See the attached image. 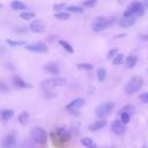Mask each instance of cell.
I'll use <instances>...</instances> for the list:
<instances>
[{
    "label": "cell",
    "instance_id": "obj_24",
    "mask_svg": "<svg viewBox=\"0 0 148 148\" xmlns=\"http://www.w3.org/2000/svg\"><path fill=\"white\" fill-rule=\"evenodd\" d=\"M54 17L60 20V21H65V20L69 18V13H67V12H59V13L54 14Z\"/></svg>",
    "mask_w": 148,
    "mask_h": 148
},
{
    "label": "cell",
    "instance_id": "obj_38",
    "mask_svg": "<svg viewBox=\"0 0 148 148\" xmlns=\"http://www.w3.org/2000/svg\"><path fill=\"white\" fill-rule=\"evenodd\" d=\"M27 30H28L27 27H17V29H15L16 32H25Z\"/></svg>",
    "mask_w": 148,
    "mask_h": 148
},
{
    "label": "cell",
    "instance_id": "obj_33",
    "mask_svg": "<svg viewBox=\"0 0 148 148\" xmlns=\"http://www.w3.org/2000/svg\"><path fill=\"white\" fill-rule=\"evenodd\" d=\"M139 99H140L142 103H146V104H148V91L140 94V95H139Z\"/></svg>",
    "mask_w": 148,
    "mask_h": 148
},
{
    "label": "cell",
    "instance_id": "obj_40",
    "mask_svg": "<svg viewBox=\"0 0 148 148\" xmlns=\"http://www.w3.org/2000/svg\"><path fill=\"white\" fill-rule=\"evenodd\" d=\"M141 39H148V36H142Z\"/></svg>",
    "mask_w": 148,
    "mask_h": 148
},
{
    "label": "cell",
    "instance_id": "obj_5",
    "mask_svg": "<svg viewBox=\"0 0 148 148\" xmlns=\"http://www.w3.org/2000/svg\"><path fill=\"white\" fill-rule=\"evenodd\" d=\"M31 138L34 139V141H36L39 145H44L47 140V135L46 132L43 127H34L31 130Z\"/></svg>",
    "mask_w": 148,
    "mask_h": 148
},
{
    "label": "cell",
    "instance_id": "obj_28",
    "mask_svg": "<svg viewBox=\"0 0 148 148\" xmlns=\"http://www.w3.org/2000/svg\"><path fill=\"white\" fill-rule=\"evenodd\" d=\"M123 60H124V54H123V53H118V54L112 59V62H113V65H120V64L123 62Z\"/></svg>",
    "mask_w": 148,
    "mask_h": 148
},
{
    "label": "cell",
    "instance_id": "obj_20",
    "mask_svg": "<svg viewBox=\"0 0 148 148\" xmlns=\"http://www.w3.org/2000/svg\"><path fill=\"white\" fill-rule=\"evenodd\" d=\"M0 116L3 120H8L14 116V111L10 110V109H3V110L0 111Z\"/></svg>",
    "mask_w": 148,
    "mask_h": 148
},
{
    "label": "cell",
    "instance_id": "obj_17",
    "mask_svg": "<svg viewBox=\"0 0 148 148\" xmlns=\"http://www.w3.org/2000/svg\"><path fill=\"white\" fill-rule=\"evenodd\" d=\"M81 143H82L86 148H97L96 142H95L91 138H88V136L82 138V139H81Z\"/></svg>",
    "mask_w": 148,
    "mask_h": 148
},
{
    "label": "cell",
    "instance_id": "obj_36",
    "mask_svg": "<svg viewBox=\"0 0 148 148\" xmlns=\"http://www.w3.org/2000/svg\"><path fill=\"white\" fill-rule=\"evenodd\" d=\"M95 3H96V1H95V0H88V1H83V3H82V5H83L84 7H92Z\"/></svg>",
    "mask_w": 148,
    "mask_h": 148
},
{
    "label": "cell",
    "instance_id": "obj_1",
    "mask_svg": "<svg viewBox=\"0 0 148 148\" xmlns=\"http://www.w3.org/2000/svg\"><path fill=\"white\" fill-rule=\"evenodd\" d=\"M143 86V79L141 76H133L125 86L124 90L126 94L131 95V94H134L138 90L141 89V87Z\"/></svg>",
    "mask_w": 148,
    "mask_h": 148
},
{
    "label": "cell",
    "instance_id": "obj_19",
    "mask_svg": "<svg viewBox=\"0 0 148 148\" xmlns=\"http://www.w3.org/2000/svg\"><path fill=\"white\" fill-rule=\"evenodd\" d=\"M17 120H18V123H20L21 125L25 126V125L28 124V121H29V113H28L27 111H23V112H21V113L18 114V118H17Z\"/></svg>",
    "mask_w": 148,
    "mask_h": 148
},
{
    "label": "cell",
    "instance_id": "obj_26",
    "mask_svg": "<svg viewBox=\"0 0 148 148\" xmlns=\"http://www.w3.org/2000/svg\"><path fill=\"white\" fill-rule=\"evenodd\" d=\"M83 8L79 6H68L67 7V13H83Z\"/></svg>",
    "mask_w": 148,
    "mask_h": 148
},
{
    "label": "cell",
    "instance_id": "obj_25",
    "mask_svg": "<svg viewBox=\"0 0 148 148\" xmlns=\"http://www.w3.org/2000/svg\"><path fill=\"white\" fill-rule=\"evenodd\" d=\"M20 16H21V18H23V20H31V18H34V17L36 16V14H35L34 12H22V13L20 14Z\"/></svg>",
    "mask_w": 148,
    "mask_h": 148
},
{
    "label": "cell",
    "instance_id": "obj_12",
    "mask_svg": "<svg viewBox=\"0 0 148 148\" xmlns=\"http://www.w3.org/2000/svg\"><path fill=\"white\" fill-rule=\"evenodd\" d=\"M135 23L134 16H123V18L119 21V24L121 28H130Z\"/></svg>",
    "mask_w": 148,
    "mask_h": 148
},
{
    "label": "cell",
    "instance_id": "obj_7",
    "mask_svg": "<svg viewBox=\"0 0 148 148\" xmlns=\"http://www.w3.org/2000/svg\"><path fill=\"white\" fill-rule=\"evenodd\" d=\"M27 50L29 51H32V52H39V53H43V52H46L47 51V46L45 43L43 42H34L31 44H27L24 46Z\"/></svg>",
    "mask_w": 148,
    "mask_h": 148
},
{
    "label": "cell",
    "instance_id": "obj_4",
    "mask_svg": "<svg viewBox=\"0 0 148 148\" xmlns=\"http://www.w3.org/2000/svg\"><path fill=\"white\" fill-rule=\"evenodd\" d=\"M113 108H114V104L112 102H105L96 108V116L101 119H104L111 113Z\"/></svg>",
    "mask_w": 148,
    "mask_h": 148
},
{
    "label": "cell",
    "instance_id": "obj_8",
    "mask_svg": "<svg viewBox=\"0 0 148 148\" xmlns=\"http://www.w3.org/2000/svg\"><path fill=\"white\" fill-rule=\"evenodd\" d=\"M15 146H16V136L14 133H10L3 138L0 148H15Z\"/></svg>",
    "mask_w": 148,
    "mask_h": 148
},
{
    "label": "cell",
    "instance_id": "obj_39",
    "mask_svg": "<svg viewBox=\"0 0 148 148\" xmlns=\"http://www.w3.org/2000/svg\"><path fill=\"white\" fill-rule=\"evenodd\" d=\"M142 5L145 6V8H146V7H148V1H143V3H142Z\"/></svg>",
    "mask_w": 148,
    "mask_h": 148
},
{
    "label": "cell",
    "instance_id": "obj_14",
    "mask_svg": "<svg viewBox=\"0 0 148 148\" xmlns=\"http://www.w3.org/2000/svg\"><path fill=\"white\" fill-rule=\"evenodd\" d=\"M138 62V57L135 54H130L126 59H125V65L127 68H133Z\"/></svg>",
    "mask_w": 148,
    "mask_h": 148
},
{
    "label": "cell",
    "instance_id": "obj_3",
    "mask_svg": "<svg viewBox=\"0 0 148 148\" xmlns=\"http://www.w3.org/2000/svg\"><path fill=\"white\" fill-rule=\"evenodd\" d=\"M111 23H112V20H110L108 17H104V16H98L92 21L91 28H92L94 31L99 32V31H103L106 28H109L111 25Z\"/></svg>",
    "mask_w": 148,
    "mask_h": 148
},
{
    "label": "cell",
    "instance_id": "obj_10",
    "mask_svg": "<svg viewBox=\"0 0 148 148\" xmlns=\"http://www.w3.org/2000/svg\"><path fill=\"white\" fill-rule=\"evenodd\" d=\"M111 131H112L114 134L120 135V134L125 133L126 127H125V125H124L120 120H117V119H116V120H113L112 124H111Z\"/></svg>",
    "mask_w": 148,
    "mask_h": 148
},
{
    "label": "cell",
    "instance_id": "obj_15",
    "mask_svg": "<svg viewBox=\"0 0 148 148\" xmlns=\"http://www.w3.org/2000/svg\"><path fill=\"white\" fill-rule=\"evenodd\" d=\"M44 69L47 71V72H50L51 74H59V72H60V67L57 64H54V62H50V64L45 65L44 66Z\"/></svg>",
    "mask_w": 148,
    "mask_h": 148
},
{
    "label": "cell",
    "instance_id": "obj_29",
    "mask_svg": "<svg viewBox=\"0 0 148 148\" xmlns=\"http://www.w3.org/2000/svg\"><path fill=\"white\" fill-rule=\"evenodd\" d=\"M53 82H54V86H56V87H58V86H64V84L66 83V79L56 76V77H53Z\"/></svg>",
    "mask_w": 148,
    "mask_h": 148
},
{
    "label": "cell",
    "instance_id": "obj_41",
    "mask_svg": "<svg viewBox=\"0 0 148 148\" xmlns=\"http://www.w3.org/2000/svg\"><path fill=\"white\" fill-rule=\"evenodd\" d=\"M1 7H2V6H1V5H0V8H1Z\"/></svg>",
    "mask_w": 148,
    "mask_h": 148
},
{
    "label": "cell",
    "instance_id": "obj_21",
    "mask_svg": "<svg viewBox=\"0 0 148 148\" xmlns=\"http://www.w3.org/2000/svg\"><path fill=\"white\" fill-rule=\"evenodd\" d=\"M10 6H12V8H13L14 10H22V9H25V8H27L25 3H23L22 1H18V0L12 1Z\"/></svg>",
    "mask_w": 148,
    "mask_h": 148
},
{
    "label": "cell",
    "instance_id": "obj_2",
    "mask_svg": "<svg viewBox=\"0 0 148 148\" xmlns=\"http://www.w3.org/2000/svg\"><path fill=\"white\" fill-rule=\"evenodd\" d=\"M51 135H52V140H53L54 145H57V146H60V145L62 146L64 143H66L69 140V133L64 127L57 128L56 132H53Z\"/></svg>",
    "mask_w": 148,
    "mask_h": 148
},
{
    "label": "cell",
    "instance_id": "obj_9",
    "mask_svg": "<svg viewBox=\"0 0 148 148\" xmlns=\"http://www.w3.org/2000/svg\"><path fill=\"white\" fill-rule=\"evenodd\" d=\"M83 105H84V99L83 98H75L66 105V110L69 111V112H74V111L80 110Z\"/></svg>",
    "mask_w": 148,
    "mask_h": 148
},
{
    "label": "cell",
    "instance_id": "obj_34",
    "mask_svg": "<svg viewBox=\"0 0 148 148\" xmlns=\"http://www.w3.org/2000/svg\"><path fill=\"white\" fill-rule=\"evenodd\" d=\"M118 54V49H112V50H110L109 52H108V59H113Z\"/></svg>",
    "mask_w": 148,
    "mask_h": 148
},
{
    "label": "cell",
    "instance_id": "obj_31",
    "mask_svg": "<svg viewBox=\"0 0 148 148\" xmlns=\"http://www.w3.org/2000/svg\"><path fill=\"white\" fill-rule=\"evenodd\" d=\"M92 65L88 64V62H82V64H77V68L80 69H86V71H91L92 69Z\"/></svg>",
    "mask_w": 148,
    "mask_h": 148
},
{
    "label": "cell",
    "instance_id": "obj_18",
    "mask_svg": "<svg viewBox=\"0 0 148 148\" xmlns=\"http://www.w3.org/2000/svg\"><path fill=\"white\" fill-rule=\"evenodd\" d=\"M40 86H42V88H43L45 91L51 90L53 87H56V86H54V82H53V77H52V79L43 80V81H42V83H40Z\"/></svg>",
    "mask_w": 148,
    "mask_h": 148
},
{
    "label": "cell",
    "instance_id": "obj_13",
    "mask_svg": "<svg viewBox=\"0 0 148 148\" xmlns=\"http://www.w3.org/2000/svg\"><path fill=\"white\" fill-rule=\"evenodd\" d=\"M13 83H14V86L16 88H30L31 87V84H29L28 82H25L20 76H14L13 77Z\"/></svg>",
    "mask_w": 148,
    "mask_h": 148
},
{
    "label": "cell",
    "instance_id": "obj_16",
    "mask_svg": "<svg viewBox=\"0 0 148 148\" xmlns=\"http://www.w3.org/2000/svg\"><path fill=\"white\" fill-rule=\"evenodd\" d=\"M105 124H106V121L103 120V119H101V120H96V121H94L92 124L89 125V130L92 131V132H94V131H98V130H101L102 127H104Z\"/></svg>",
    "mask_w": 148,
    "mask_h": 148
},
{
    "label": "cell",
    "instance_id": "obj_23",
    "mask_svg": "<svg viewBox=\"0 0 148 148\" xmlns=\"http://www.w3.org/2000/svg\"><path fill=\"white\" fill-rule=\"evenodd\" d=\"M96 76H97V80L99 81V82H102V81H104V79L106 77V71L104 69V68H98L97 69V72H96Z\"/></svg>",
    "mask_w": 148,
    "mask_h": 148
},
{
    "label": "cell",
    "instance_id": "obj_6",
    "mask_svg": "<svg viewBox=\"0 0 148 148\" xmlns=\"http://www.w3.org/2000/svg\"><path fill=\"white\" fill-rule=\"evenodd\" d=\"M125 13H127V14L134 16V17H136V16H142V15L145 14V6L142 5V2H138V1L132 2V3L127 7V9H126Z\"/></svg>",
    "mask_w": 148,
    "mask_h": 148
},
{
    "label": "cell",
    "instance_id": "obj_27",
    "mask_svg": "<svg viewBox=\"0 0 148 148\" xmlns=\"http://www.w3.org/2000/svg\"><path fill=\"white\" fill-rule=\"evenodd\" d=\"M6 43L9 44L10 46H18V45H24V40H13V39H6Z\"/></svg>",
    "mask_w": 148,
    "mask_h": 148
},
{
    "label": "cell",
    "instance_id": "obj_35",
    "mask_svg": "<svg viewBox=\"0 0 148 148\" xmlns=\"http://www.w3.org/2000/svg\"><path fill=\"white\" fill-rule=\"evenodd\" d=\"M65 7H66V3H65V2H60V3L53 5V9H54V10H58V13H59L60 9H64Z\"/></svg>",
    "mask_w": 148,
    "mask_h": 148
},
{
    "label": "cell",
    "instance_id": "obj_37",
    "mask_svg": "<svg viewBox=\"0 0 148 148\" xmlns=\"http://www.w3.org/2000/svg\"><path fill=\"white\" fill-rule=\"evenodd\" d=\"M0 91H3V92L8 91V87H7V84H6V83L0 82Z\"/></svg>",
    "mask_w": 148,
    "mask_h": 148
},
{
    "label": "cell",
    "instance_id": "obj_32",
    "mask_svg": "<svg viewBox=\"0 0 148 148\" xmlns=\"http://www.w3.org/2000/svg\"><path fill=\"white\" fill-rule=\"evenodd\" d=\"M121 112H126V113H128L130 116H132V114L134 113V108H133L132 105L127 104V105H125V106L121 109Z\"/></svg>",
    "mask_w": 148,
    "mask_h": 148
},
{
    "label": "cell",
    "instance_id": "obj_30",
    "mask_svg": "<svg viewBox=\"0 0 148 148\" xmlns=\"http://www.w3.org/2000/svg\"><path fill=\"white\" fill-rule=\"evenodd\" d=\"M130 119H131V116L128 114V113H126V112H121L120 113V121L125 125V124H127V123H130Z\"/></svg>",
    "mask_w": 148,
    "mask_h": 148
},
{
    "label": "cell",
    "instance_id": "obj_22",
    "mask_svg": "<svg viewBox=\"0 0 148 148\" xmlns=\"http://www.w3.org/2000/svg\"><path fill=\"white\" fill-rule=\"evenodd\" d=\"M59 44H60V45H61V46H62V47H64L68 53H73V52H74L73 46H72L68 42H66V40H64V39H60V40H59Z\"/></svg>",
    "mask_w": 148,
    "mask_h": 148
},
{
    "label": "cell",
    "instance_id": "obj_11",
    "mask_svg": "<svg viewBox=\"0 0 148 148\" xmlns=\"http://www.w3.org/2000/svg\"><path fill=\"white\" fill-rule=\"evenodd\" d=\"M29 29H30L31 31H34V32L39 34V32H44L45 27H44V23H43L40 20H35V21H32V22L30 23Z\"/></svg>",
    "mask_w": 148,
    "mask_h": 148
}]
</instances>
